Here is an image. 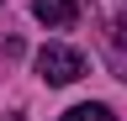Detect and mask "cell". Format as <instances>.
Listing matches in <instances>:
<instances>
[{
  "instance_id": "4",
  "label": "cell",
  "mask_w": 127,
  "mask_h": 121,
  "mask_svg": "<svg viewBox=\"0 0 127 121\" xmlns=\"http://www.w3.org/2000/svg\"><path fill=\"white\" fill-rule=\"evenodd\" d=\"M64 121H117V116L106 105H74V111H64Z\"/></svg>"
},
{
  "instance_id": "1",
  "label": "cell",
  "mask_w": 127,
  "mask_h": 121,
  "mask_svg": "<svg viewBox=\"0 0 127 121\" xmlns=\"http://www.w3.org/2000/svg\"><path fill=\"white\" fill-rule=\"evenodd\" d=\"M90 21L106 63L117 69V79H127V0H90Z\"/></svg>"
},
{
  "instance_id": "3",
  "label": "cell",
  "mask_w": 127,
  "mask_h": 121,
  "mask_svg": "<svg viewBox=\"0 0 127 121\" xmlns=\"http://www.w3.org/2000/svg\"><path fill=\"white\" fill-rule=\"evenodd\" d=\"M32 16H37L42 26H74L79 0H32Z\"/></svg>"
},
{
  "instance_id": "2",
  "label": "cell",
  "mask_w": 127,
  "mask_h": 121,
  "mask_svg": "<svg viewBox=\"0 0 127 121\" xmlns=\"http://www.w3.org/2000/svg\"><path fill=\"white\" fill-rule=\"evenodd\" d=\"M37 74H42L48 84H74L79 74H85V53L64 48V42H48V48L37 53Z\"/></svg>"
}]
</instances>
